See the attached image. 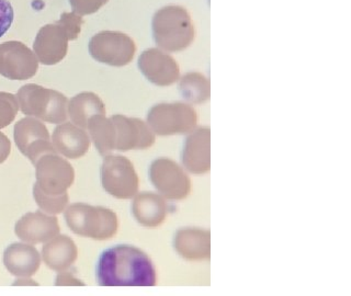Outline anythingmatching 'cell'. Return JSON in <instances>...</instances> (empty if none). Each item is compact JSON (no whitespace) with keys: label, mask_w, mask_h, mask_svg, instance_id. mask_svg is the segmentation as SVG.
I'll return each instance as SVG.
<instances>
[{"label":"cell","mask_w":351,"mask_h":296,"mask_svg":"<svg viewBox=\"0 0 351 296\" xmlns=\"http://www.w3.org/2000/svg\"><path fill=\"white\" fill-rule=\"evenodd\" d=\"M97 280L101 286H154L156 270L145 252L136 247L119 245L102 252Z\"/></svg>","instance_id":"cell-1"},{"label":"cell","mask_w":351,"mask_h":296,"mask_svg":"<svg viewBox=\"0 0 351 296\" xmlns=\"http://www.w3.org/2000/svg\"><path fill=\"white\" fill-rule=\"evenodd\" d=\"M153 36L166 52H180L191 45L195 30L189 12L180 5H166L153 18Z\"/></svg>","instance_id":"cell-2"},{"label":"cell","mask_w":351,"mask_h":296,"mask_svg":"<svg viewBox=\"0 0 351 296\" xmlns=\"http://www.w3.org/2000/svg\"><path fill=\"white\" fill-rule=\"evenodd\" d=\"M66 224L76 235L95 241H107L118 233L119 219L109 208L74 203L64 213Z\"/></svg>","instance_id":"cell-3"},{"label":"cell","mask_w":351,"mask_h":296,"mask_svg":"<svg viewBox=\"0 0 351 296\" xmlns=\"http://www.w3.org/2000/svg\"><path fill=\"white\" fill-rule=\"evenodd\" d=\"M16 101L23 114L52 124L64 123L69 119V101L58 91L41 86L25 85L16 93Z\"/></svg>","instance_id":"cell-4"},{"label":"cell","mask_w":351,"mask_h":296,"mask_svg":"<svg viewBox=\"0 0 351 296\" xmlns=\"http://www.w3.org/2000/svg\"><path fill=\"white\" fill-rule=\"evenodd\" d=\"M197 123V111L184 102L156 104L147 114L148 125L160 136L189 134Z\"/></svg>","instance_id":"cell-5"},{"label":"cell","mask_w":351,"mask_h":296,"mask_svg":"<svg viewBox=\"0 0 351 296\" xmlns=\"http://www.w3.org/2000/svg\"><path fill=\"white\" fill-rule=\"evenodd\" d=\"M101 184L109 195L128 200L137 195L138 175L129 159L110 153L102 162Z\"/></svg>","instance_id":"cell-6"},{"label":"cell","mask_w":351,"mask_h":296,"mask_svg":"<svg viewBox=\"0 0 351 296\" xmlns=\"http://www.w3.org/2000/svg\"><path fill=\"white\" fill-rule=\"evenodd\" d=\"M136 52L134 41L118 31H102L89 41V53L99 63L122 67L131 63Z\"/></svg>","instance_id":"cell-7"},{"label":"cell","mask_w":351,"mask_h":296,"mask_svg":"<svg viewBox=\"0 0 351 296\" xmlns=\"http://www.w3.org/2000/svg\"><path fill=\"white\" fill-rule=\"evenodd\" d=\"M149 179L157 191L168 200H184L191 191V180L177 162L158 158L152 162Z\"/></svg>","instance_id":"cell-8"},{"label":"cell","mask_w":351,"mask_h":296,"mask_svg":"<svg viewBox=\"0 0 351 296\" xmlns=\"http://www.w3.org/2000/svg\"><path fill=\"white\" fill-rule=\"evenodd\" d=\"M34 166L36 184L47 195H64L74 184V168L58 153H45Z\"/></svg>","instance_id":"cell-9"},{"label":"cell","mask_w":351,"mask_h":296,"mask_svg":"<svg viewBox=\"0 0 351 296\" xmlns=\"http://www.w3.org/2000/svg\"><path fill=\"white\" fill-rule=\"evenodd\" d=\"M14 143L25 157L36 164L45 153H56L47 126L36 118H25L14 125Z\"/></svg>","instance_id":"cell-10"},{"label":"cell","mask_w":351,"mask_h":296,"mask_svg":"<svg viewBox=\"0 0 351 296\" xmlns=\"http://www.w3.org/2000/svg\"><path fill=\"white\" fill-rule=\"evenodd\" d=\"M38 60L21 42L0 44V75L12 80H25L36 75Z\"/></svg>","instance_id":"cell-11"},{"label":"cell","mask_w":351,"mask_h":296,"mask_svg":"<svg viewBox=\"0 0 351 296\" xmlns=\"http://www.w3.org/2000/svg\"><path fill=\"white\" fill-rule=\"evenodd\" d=\"M115 127V151H129L147 149L155 143V133L144 121L113 115Z\"/></svg>","instance_id":"cell-12"},{"label":"cell","mask_w":351,"mask_h":296,"mask_svg":"<svg viewBox=\"0 0 351 296\" xmlns=\"http://www.w3.org/2000/svg\"><path fill=\"white\" fill-rule=\"evenodd\" d=\"M141 73L154 85L167 87L180 78V67L175 58L162 49H148L138 58Z\"/></svg>","instance_id":"cell-13"},{"label":"cell","mask_w":351,"mask_h":296,"mask_svg":"<svg viewBox=\"0 0 351 296\" xmlns=\"http://www.w3.org/2000/svg\"><path fill=\"white\" fill-rule=\"evenodd\" d=\"M182 164L193 175H204L211 169V130L199 127L186 137L181 153Z\"/></svg>","instance_id":"cell-14"},{"label":"cell","mask_w":351,"mask_h":296,"mask_svg":"<svg viewBox=\"0 0 351 296\" xmlns=\"http://www.w3.org/2000/svg\"><path fill=\"white\" fill-rule=\"evenodd\" d=\"M60 232L58 217L40 211L25 214L14 226L16 235L30 245L47 243Z\"/></svg>","instance_id":"cell-15"},{"label":"cell","mask_w":351,"mask_h":296,"mask_svg":"<svg viewBox=\"0 0 351 296\" xmlns=\"http://www.w3.org/2000/svg\"><path fill=\"white\" fill-rule=\"evenodd\" d=\"M69 36L64 27L45 25L38 31L33 49L43 65H55L65 58Z\"/></svg>","instance_id":"cell-16"},{"label":"cell","mask_w":351,"mask_h":296,"mask_svg":"<svg viewBox=\"0 0 351 296\" xmlns=\"http://www.w3.org/2000/svg\"><path fill=\"white\" fill-rule=\"evenodd\" d=\"M52 144L56 153L65 158L78 159L87 153L90 147V138L87 132L80 126L64 122L55 127Z\"/></svg>","instance_id":"cell-17"},{"label":"cell","mask_w":351,"mask_h":296,"mask_svg":"<svg viewBox=\"0 0 351 296\" xmlns=\"http://www.w3.org/2000/svg\"><path fill=\"white\" fill-rule=\"evenodd\" d=\"M173 248L186 260H208L211 258V233L200 228H182L176 233Z\"/></svg>","instance_id":"cell-18"},{"label":"cell","mask_w":351,"mask_h":296,"mask_svg":"<svg viewBox=\"0 0 351 296\" xmlns=\"http://www.w3.org/2000/svg\"><path fill=\"white\" fill-rule=\"evenodd\" d=\"M3 263L14 277L30 278L41 266V255L32 245L14 243L3 252Z\"/></svg>","instance_id":"cell-19"},{"label":"cell","mask_w":351,"mask_h":296,"mask_svg":"<svg viewBox=\"0 0 351 296\" xmlns=\"http://www.w3.org/2000/svg\"><path fill=\"white\" fill-rule=\"evenodd\" d=\"M132 213L138 224L144 227H158L167 217L168 206L162 195L143 192L134 197Z\"/></svg>","instance_id":"cell-20"},{"label":"cell","mask_w":351,"mask_h":296,"mask_svg":"<svg viewBox=\"0 0 351 296\" xmlns=\"http://www.w3.org/2000/svg\"><path fill=\"white\" fill-rule=\"evenodd\" d=\"M42 258L47 267L56 272L69 270L78 258V248L69 236H55L42 248Z\"/></svg>","instance_id":"cell-21"},{"label":"cell","mask_w":351,"mask_h":296,"mask_svg":"<svg viewBox=\"0 0 351 296\" xmlns=\"http://www.w3.org/2000/svg\"><path fill=\"white\" fill-rule=\"evenodd\" d=\"M71 123L87 129L88 122L95 115H106V108L96 93L82 92L71 99L69 104Z\"/></svg>","instance_id":"cell-22"},{"label":"cell","mask_w":351,"mask_h":296,"mask_svg":"<svg viewBox=\"0 0 351 296\" xmlns=\"http://www.w3.org/2000/svg\"><path fill=\"white\" fill-rule=\"evenodd\" d=\"M87 129L101 156H108L115 151V127L111 118L95 115L88 122Z\"/></svg>","instance_id":"cell-23"},{"label":"cell","mask_w":351,"mask_h":296,"mask_svg":"<svg viewBox=\"0 0 351 296\" xmlns=\"http://www.w3.org/2000/svg\"><path fill=\"white\" fill-rule=\"evenodd\" d=\"M179 90L184 100L193 104L208 101L211 97V85L201 73H188L179 82Z\"/></svg>","instance_id":"cell-24"},{"label":"cell","mask_w":351,"mask_h":296,"mask_svg":"<svg viewBox=\"0 0 351 296\" xmlns=\"http://www.w3.org/2000/svg\"><path fill=\"white\" fill-rule=\"evenodd\" d=\"M33 197L38 208H41L44 213L49 215H56L65 211L66 206L69 202L67 192L60 195H49L44 193L36 184L33 186Z\"/></svg>","instance_id":"cell-25"},{"label":"cell","mask_w":351,"mask_h":296,"mask_svg":"<svg viewBox=\"0 0 351 296\" xmlns=\"http://www.w3.org/2000/svg\"><path fill=\"white\" fill-rule=\"evenodd\" d=\"M19 104L11 93L0 92V130L12 123L18 113Z\"/></svg>","instance_id":"cell-26"},{"label":"cell","mask_w":351,"mask_h":296,"mask_svg":"<svg viewBox=\"0 0 351 296\" xmlns=\"http://www.w3.org/2000/svg\"><path fill=\"white\" fill-rule=\"evenodd\" d=\"M109 0H69L71 8L78 14H95Z\"/></svg>","instance_id":"cell-27"},{"label":"cell","mask_w":351,"mask_h":296,"mask_svg":"<svg viewBox=\"0 0 351 296\" xmlns=\"http://www.w3.org/2000/svg\"><path fill=\"white\" fill-rule=\"evenodd\" d=\"M14 19V7L9 0H0V38L10 29Z\"/></svg>","instance_id":"cell-28"},{"label":"cell","mask_w":351,"mask_h":296,"mask_svg":"<svg viewBox=\"0 0 351 296\" xmlns=\"http://www.w3.org/2000/svg\"><path fill=\"white\" fill-rule=\"evenodd\" d=\"M58 273L60 274L56 277V282H55L56 285H82L80 280L76 279L71 272H67V270Z\"/></svg>","instance_id":"cell-29"},{"label":"cell","mask_w":351,"mask_h":296,"mask_svg":"<svg viewBox=\"0 0 351 296\" xmlns=\"http://www.w3.org/2000/svg\"><path fill=\"white\" fill-rule=\"evenodd\" d=\"M11 151V143L8 137L0 132V164L7 160Z\"/></svg>","instance_id":"cell-30"}]
</instances>
